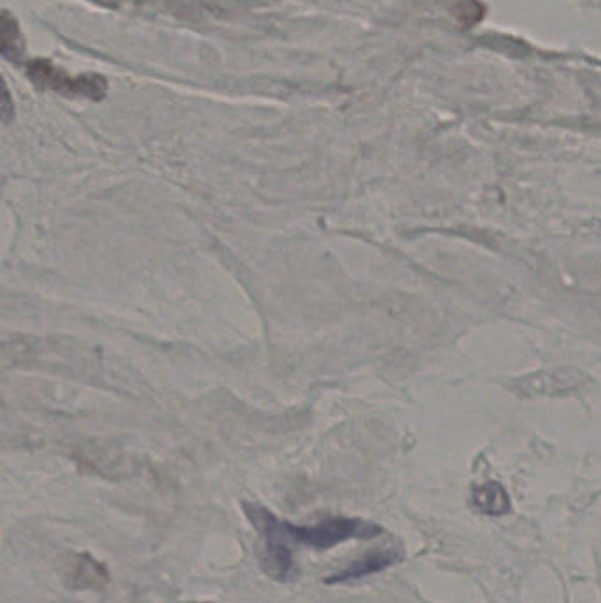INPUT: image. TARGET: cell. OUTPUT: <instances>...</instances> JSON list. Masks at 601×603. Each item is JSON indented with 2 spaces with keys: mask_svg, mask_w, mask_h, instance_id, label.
I'll use <instances>...</instances> for the list:
<instances>
[{
  "mask_svg": "<svg viewBox=\"0 0 601 603\" xmlns=\"http://www.w3.org/2000/svg\"><path fill=\"white\" fill-rule=\"evenodd\" d=\"M244 514L260 533L263 570L274 581L291 582L298 577L297 563L291 551L288 521H281L274 512L256 503H244Z\"/></svg>",
  "mask_w": 601,
  "mask_h": 603,
  "instance_id": "obj_1",
  "label": "cell"
},
{
  "mask_svg": "<svg viewBox=\"0 0 601 603\" xmlns=\"http://www.w3.org/2000/svg\"><path fill=\"white\" fill-rule=\"evenodd\" d=\"M381 533L383 528L379 524L358 517H327L312 526H295L288 522L291 542L314 551H330L348 540H372Z\"/></svg>",
  "mask_w": 601,
  "mask_h": 603,
  "instance_id": "obj_2",
  "label": "cell"
},
{
  "mask_svg": "<svg viewBox=\"0 0 601 603\" xmlns=\"http://www.w3.org/2000/svg\"><path fill=\"white\" fill-rule=\"evenodd\" d=\"M29 76L41 89L53 90L62 96L89 97L99 101L106 94V80L103 76H69L59 67L52 66L48 60H34L29 66Z\"/></svg>",
  "mask_w": 601,
  "mask_h": 603,
  "instance_id": "obj_3",
  "label": "cell"
},
{
  "mask_svg": "<svg viewBox=\"0 0 601 603\" xmlns=\"http://www.w3.org/2000/svg\"><path fill=\"white\" fill-rule=\"evenodd\" d=\"M402 558H404V554L399 547H383V549L367 552L362 558L351 561L339 572L327 577L325 584H346V582L364 579L369 575L379 574L386 568L397 565Z\"/></svg>",
  "mask_w": 601,
  "mask_h": 603,
  "instance_id": "obj_4",
  "label": "cell"
},
{
  "mask_svg": "<svg viewBox=\"0 0 601 603\" xmlns=\"http://www.w3.org/2000/svg\"><path fill=\"white\" fill-rule=\"evenodd\" d=\"M67 586L71 589H103L110 581L108 568L90 554H76L67 570Z\"/></svg>",
  "mask_w": 601,
  "mask_h": 603,
  "instance_id": "obj_5",
  "label": "cell"
},
{
  "mask_svg": "<svg viewBox=\"0 0 601 603\" xmlns=\"http://www.w3.org/2000/svg\"><path fill=\"white\" fill-rule=\"evenodd\" d=\"M475 507L487 515H505L510 512V498L505 489L496 482L480 485L473 491Z\"/></svg>",
  "mask_w": 601,
  "mask_h": 603,
  "instance_id": "obj_6",
  "label": "cell"
},
{
  "mask_svg": "<svg viewBox=\"0 0 601 603\" xmlns=\"http://www.w3.org/2000/svg\"><path fill=\"white\" fill-rule=\"evenodd\" d=\"M23 41L18 30L15 18L9 16L8 11L2 15V53L8 59H16L22 53Z\"/></svg>",
  "mask_w": 601,
  "mask_h": 603,
  "instance_id": "obj_7",
  "label": "cell"
}]
</instances>
